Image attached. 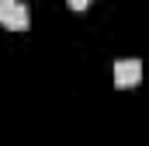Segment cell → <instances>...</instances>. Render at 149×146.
Returning a JSON list of instances; mask_svg holds the SVG:
<instances>
[{"label": "cell", "instance_id": "1", "mask_svg": "<svg viewBox=\"0 0 149 146\" xmlns=\"http://www.w3.org/2000/svg\"><path fill=\"white\" fill-rule=\"evenodd\" d=\"M142 80V63L139 59H118L114 63V87H135Z\"/></svg>", "mask_w": 149, "mask_h": 146}, {"label": "cell", "instance_id": "2", "mask_svg": "<svg viewBox=\"0 0 149 146\" xmlns=\"http://www.w3.org/2000/svg\"><path fill=\"white\" fill-rule=\"evenodd\" d=\"M3 25H7L10 32H24V28L31 25V18H28V7H24V4H17V7L10 11V18H7Z\"/></svg>", "mask_w": 149, "mask_h": 146}, {"label": "cell", "instance_id": "3", "mask_svg": "<svg viewBox=\"0 0 149 146\" xmlns=\"http://www.w3.org/2000/svg\"><path fill=\"white\" fill-rule=\"evenodd\" d=\"M14 7H17L14 0H0V25H3L7 18H10V11H14Z\"/></svg>", "mask_w": 149, "mask_h": 146}, {"label": "cell", "instance_id": "4", "mask_svg": "<svg viewBox=\"0 0 149 146\" xmlns=\"http://www.w3.org/2000/svg\"><path fill=\"white\" fill-rule=\"evenodd\" d=\"M90 4H94V0H70V7H73V11H83V7H90Z\"/></svg>", "mask_w": 149, "mask_h": 146}]
</instances>
